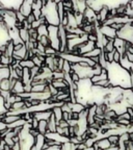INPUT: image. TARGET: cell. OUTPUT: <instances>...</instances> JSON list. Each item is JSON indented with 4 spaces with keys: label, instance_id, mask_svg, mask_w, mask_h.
<instances>
[{
    "label": "cell",
    "instance_id": "e0dca14e",
    "mask_svg": "<svg viewBox=\"0 0 133 150\" xmlns=\"http://www.w3.org/2000/svg\"><path fill=\"white\" fill-rule=\"evenodd\" d=\"M20 66L22 68H27V69H32L33 67H35L33 62L31 59H27V61H22L20 63Z\"/></svg>",
    "mask_w": 133,
    "mask_h": 150
},
{
    "label": "cell",
    "instance_id": "44dd1931",
    "mask_svg": "<svg viewBox=\"0 0 133 150\" xmlns=\"http://www.w3.org/2000/svg\"><path fill=\"white\" fill-rule=\"evenodd\" d=\"M53 80H58V79H65V73L63 71H55L53 72Z\"/></svg>",
    "mask_w": 133,
    "mask_h": 150
},
{
    "label": "cell",
    "instance_id": "5bb4252c",
    "mask_svg": "<svg viewBox=\"0 0 133 150\" xmlns=\"http://www.w3.org/2000/svg\"><path fill=\"white\" fill-rule=\"evenodd\" d=\"M101 53H102V49H100V48H95L94 50H91V52H89V53H87L83 56L89 57V59H94V57H99V56L101 55Z\"/></svg>",
    "mask_w": 133,
    "mask_h": 150
},
{
    "label": "cell",
    "instance_id": "4316f807",
    "mask_svg": "<svg viewBox=\"0 0 133 150\" xmlns=\"http://www.w3.org/2000/svg\"><path fill=\"white\" fill-rule=\"evenodd\" d=\"M57 125H58L59 127H61V128H67V127H70V126H69L68 121H65V120H61V121L57 123Z\"/></svg>",
    "mask_w": 133,
    "mask_h": 150
},
{
    "label": "cell",
    "instance_id": "d4e9b609",
    "mask_svg": "<svg viewBox=\"0 0 133 150\" xmlns=\"http://www.w3.org/2000/svg\"><path fill=\"white\" fill-rule=\"evenodd\" d=\"M35 21H37V19H35V17L33 16V14H30L29 16L26 17V22H27L28 24H30V25H32Z\"/></svg>",
    "mask_w": 133,
    "mask_h": 150
},
{
    "label": "cell",
    "instance_id": "2e32d148",
    "mask_svg": "<svg viewBox=\"0 0 133 150\" xmlns=\"http://www.w3.org/2000/svg\"><path fill=\"white\" fill-rule=\"evenodd\" d=\"M48 26L49 25H41L37 28V33L40 37H48L49 35V31H48Z\"/></svg>",
    "mask_w": 133,
    "mask_h": 150
},
{
    "label": "cell",
    "instance_id": "4dcf8cb0",
    "mask_svg": "<svg viewBox=\"0 0 133 150\" xmlns=\"http://www.w3.org/2000/svg\"><path fill=\"white\" fill-rule=\"evenodd\" d=\"M126 112L129 114V116H130L131 118H133V106H128L126 110Z\"/></svg>",
    "mask_w": 133,
    "mask_h": 150
},
{
    "label": "cell",
    "instance_id": "f1b7e54d",
    "mask_svg": "<svg viewBox=\"0 0 133 150\" xmlns=\"http://www.w3.org/2000/svg\"><path fill=\"white\" fill-rule=\"evenodd\" d=\"M39 120L35 119V118H33L32 119V122H31V126H32L33 129H37V127H39Z\"/></svg>",
    "mask_w": 133,
    "mask_h": 150
},
{
    "label": "cell",
    "instance_id": "83f0119b",
    "mask_svg": "<svg viewBox=\"0 0 133 150\" xmlns=\"http://www.w3.org/2000/svg\"><path fill=\"white\" fill-rule=\"evenodd\" d=\"M118 119H124V120H129L130 121L131 120V117L129 116V114L128 112H124V114H122V115H120V116H118Z\"/></svg>",
    "mask_w": 133,
    "mask_h": 150
},
{
    "label": "cell",
    "instance_id": "277c9868",
    "mask_svg": "<svg viewBox=\"0 0 133 150\" xmlns=\"http://www.w3.org/2000/svg\"><path fill=\"white\" fill-rule=\"evenodd\" d=\"M24 83L22 82V80H18L15 84V87L13 88V90H11V93L13 95H21L22 93H24Z\"/></svg>",
    "mask_w": 133,
    "mask_h": 150
},
{
    "label": "cell",
    "instance_id": "ac0fdd59",
    "mask_svg": "<svg viewBox=\"0 0 133 150\" xmlns=\"http://www.w3.org/2000/svg\"><path fill=\"white\" fill-rule=\"evenodd\" d=\"M108 141L111 146H119L120 143V136H109L108 137Z\"/></svg>",
    "mask_w": 133,
    "mask_h": 150
},
{
    "label": "cell",
    "instance_id": "4fadbf2b",
    "mask_svg": "<svg viewBox=\"0 0 133 150\" xmlns=\"http://www.w3.org/2000/svg\"><path fill=\"white\" fill-rule=\"evenodd\" d=\"M97 144L99 145V147H100L101 150H105V149H108V148L110 147V143L109 141H108L107 138H104V139H101V140L97 141Z\"/></svg>",
    "mask_w": 133,
    "mask_h": 150
},
{
    "label": "cell",
    "instance_id": "52a82bcc",
    "mask_svg": "<svg viewBox=\"0 0 133 150\" xmlns=\"http://www.w3.org/2000/svg\"><path fill=\"white\" fill-rule=\"evenodd\" d=\"M9 77H11V68L9 67L0 68V80L9 79Z\"/></svg>",
    "mask_w": 133,
    "mask_h": 150
},
{
    "label": "cell",
    "instance_id": "6da1fadb",
    "mask_svg": "<svg viewBox=\"0 0 133 150\" xmlns=\"http://www.w3.org/2000/svg\"><path fill=\"white\" fill-rule=\"evenodd\" d=\"M18 11L25 17L32 14V1H22Z\"/></svg>",
    "mask_w": 133,
    "mask_h": 150
},
{
    "label": "cell",
    "instance_id": "ffe728a7",
    "mask_svg": "<svg viewBox=\"0 0 133 150\" xmlns=\"http://www.w3.org/2000/svg\"><path fill=\"white\" fill-rule=\"evenodd\" d=\"M28 33H29V37H30L31 40H34V41H37V40H39V38H40V35H39V33H37V29H33V28H30V29L28 30Z\"/></svg>",
    "mask_w": 133,
    "mask_h": 150
},
{
    "label": "cell",
    "instance_id": "30bf717a",
    "mask_svg": "<svg viewBox=\"0 0 133 150\" xmlns=\"http://www.w3.org/2000/svg\"><path fill=\"white\" fill-rule=\"evenodd\" d=\"M19 35H20V39L23 43H27L28 41L30 40V37H29V33H28L27 29L25 28H21L19 30Z\"/></svg>",
    "mask_w": 133,
    "mask_h": 150
},
{
    "label": "cell",
    "instance_id": "5b68a950",
    "mask_svg": "<svg viewBox=\"0 0 133 150\" xmlns=\"http://www.w3.org/2000/svg\"><path fill=\"white\" fill-rule=\"evenodd\" d=\"M46 143V137L44 134H39L34 139V147L37 150H42L44 144Z\"/></svg>",
    "mask_w": 133,
    "mask_h": 150
},
{
    "label": "cell",
    "instance_id": "cb8c5ba5",
    "mask_svg": "<svg viewBox=\"0 0 133 150\" xmlns=\"http://www.w3.org/2000/svg\"><path fill=\"white\" fill-rule=\"evenodd\" d=\"M15 71H16V74H17V76L19 77V79L21 80L22 77H23V68L19 65L17 68H15Z\"/></svg>",
    "mask_w": 133,
    "mask_h": 150
},
{
    "label": "cell",
    "instance_id": "ba28073f",
    "mask_svg": "<svg viewBox=\"0 0 133 150\" xmlns=\"http://www.w3.org/2000/svg\"><path fill=\"white\" fill-rule=\"evenodd\" d=\"M51 110H52V115L55 117L57 123H58L61 120H63V110H61V108L55 106V108H53Z\"/></svg>",
    "mask_w": 133,
    "mask_h": 150
},
{
    "label": "cell",
    "instance_id": "3957f363",
    "mask_svg": "<svg viewBox=\"0 0 133 150\" xmlns=\"http://www.w3.org/2000/svg\"><path fill=\"white\" fill-rule=\"evenodd\" d=\"M33 116L39 121H49L52 116V110H44V112H33Z\"/></svg>",
    "mask_w": 133,
    "mask_h": 150
},
{
    "label": "cell",
    "instance_id": "603a6c76",
    "mask_svg": "<svg viewBox=\"0 0 133 150\" xmlns=\"http://www.w3.org/2000/svg\"><path fill=\"white\" fill-rule=\"evenodd\" d=\"M93 72H94V75H100L101 74V72H102V67H101L99 64H96V65L94 66L93 68Z\"/></svg>",
    "mask_w": 133,
    "mask_h": 150
},
{
    "label": "cell",
    "instance_id": "7a4b0ae2",
    "mask_svg": "<svg viewBox=\"0 0 133 150\" xmlns=\"http://www.w3.org/2000/svg\"><path fill=\"white\" fill-rule=\"evenodd\" d=\"M100 31L103 35H105V37L108 38V39H115V38L118 37V33L115 30V29H112L110 26L102 25L100 27Z\"/></svg>",
    "mask_w": 133,
    "mask_h": 150
},
{
    "label": "cell",
    "instance_id": "7402d4cb",
    "mask_svg": "<svg viewBox=\"0 0 133 150\" xmlns=\"http://www.w3.org/2000/svg\"><path fill=\"white\" fill-rule=\"evenodd\" d=\"M121 59H122V54L120 53L117 49H115V52H113V63L119 64V65H120V63H121Z\"/></svg>",
    "mask_w": 133,
    "mask_h": 150
},
{
    "label": "cell",
    "instance_id": "9c48e42d",
    "mask_svg": "<svg viewBox=\"0 0 133 150\" xmlns=\"http://www.w3.org/2000/svg\"><path fill=\"white\" fill-rule=\"evenodd\" d=\"M37 131L40 132V134H46L48 132V121H40L39 122V127H37Z\"/></svg>",
    "mask_w": 133,
    "mask_h": 150
},
{
    "label": "cell",
    "instance_id": "d6a6232c",
    "mask_svg": "<svg viewBox=\"0 0 133 150\" xmlns=\"http://www.w3.org/2000/svg\"><path fill=\"white\" fill-rule=\"evenodd\" d=\"M129 73L133 75V64H131V67H130V70H129Z\"/></svg>",
    "mask_w": 133,
    "mask_h": 150
},
{
    "label": "cell",
    "instance_id": "8fae6325",
    "mask_svg": "<svg viewBox=\"0 0 133 150\" xmlns=\"http://www.w3.org/2000/svg\"><path fill=\"white\" fill-rule=\"evenodd\" d=\"M21 116H16V115H6L5 116V118L3 119V122H4L6 125H9L12 124V123H14V122L18 121V120L21 119Z\"/></svg>",
    "mask_w": 133,
    "mask_h": 150
},
{
    "label": "cell",
    "instance_id": "8992f818",
    "mask_svg": "<svg viewBox=\"0 0 133 150\" xmlns=\"http://www.w3.org/2000/svg\"><path fill=\"white\" fill-rule=\"evenodd\" d=\"M56 127H57V121H56L55 117L52 115L50 120L48 121V132H56Z\"/></svg>",
    "mask_w": 133,
    "mask_h": 150
},
{
    "label": "cell",
    "instance_id": "7c38bea8",
    "mask_svg": "<svg viewBox=\"0 0 133 150\" xmlns=\"http://www.w3.org/2000/svg\"><path fill=\"white\" fill-rule=\"evenodd\" d=\"M71 105V108H72V112H77V114H80V112H82L84 110H85V106L82 105L81 103H70Z\"/></svg>",
    "mask_w": 133,
    "mask_h": 150
},
{
    "label": "cell",
    "instance_id": "f546056e",
    "mask_svg": "<svg viewBox=\"0 0 133 150\" xmlns=\"http://www.w3.org/2000/svg\"><path fill=\"white\" fill-rule=\"evenodd\" d=\"M75 147H76V150H84L87 148V146H85L84 143H80V144H78L77 146H75Z\"/></svg>",
    "mask_w": 133,
    "mask_h": 150
},
{
    "label": "cell",
    "instance_id": "1f68e13d",
    "mask_svg": "<svg viewBox=\"0 0 133 150\" xmlns=\"http://www.w3.org/2000/svg\"><path fill=\"white\" fill-rule=\"evenodd\" d=\"M71 119L79 120V114H77V112H72V118H71Z\"/></svg>",
    "mask_w": 133,
    "mask_h": 150
},
{
    "label": "cell",
    "instance_id": "e575fe53",
    "mask_svg": "<svg viewBox=\"0 0 133 150\" xmlns=\"http://www.w3.org/2000/svg\"><path fill=\"white\" fill-rule=\"evenodd\" d=\"M2 67H3V66H2V65H1V64H0V68H2Z\"/></svg>",
    "mask_w": 133,
    "mask_h": 150
},
{
    "label": "cell",
    "instance_id": "836d02e7",
    "mask_svg": "<svg viewBox=\"0 0 133 150\" xmlns=\"http://www.w3.org/2000/svg\"><path fill=\"white\" fill-rule=\"evenodd\" d=\"M2 54H3V53H2V52H1V51H0V56H1V55H2Z\"/></svg>",
    "mask_w": 133,
    "mask_h": 150
},
{
    "label": "cell",
    "instance_id": "d6986e66",
    "mask_svg": "<svg viewBox=\"0 0 133 150\" xmlns=\"http://www.w3.org/2000/svg\"><path fill=\"white\" fill-rule=\"evenodd\" d=\"M37 42L40 43V44H42L44 47H46V48L50 46L49 37H40V38H39V40H37Z\"/></svg>",
    "mask_w": 133,
    "mask_h": 150
},
{
    "label": "cell",
    "instance_id": "d590c367",
    "mask_svg": "<svg viewBox=\"0 0 133 150\" xmlns=\"http://www.w3.org/2000/svg\"><path fill=\"white\" fill-rule=\"evenodd\" d=\"M126 150H129V149H128V148H126Z\"/></svg>",
    "mask_w": 133,
    "mask_h": 150
},
{
    "label": "cell",
    "instance_id": "484cf974",
    "mask_svg": "<svg viewBox=\"0 0 133 150\" xmlns=\"http://www.w3.org/2000/svg\"><path fill=\"white\" fill-rule=\"evenodd\" d=\"M71 78H72V81L74 82V83H78V82L80 81V77H79V75L77 74V73H73V74H71Z\"/></svg>",
    "mask_w": 133,
    "mask_h": 150
},
{
    "label": "cell",
    "instance_id": "9a60e30c",
    "mask_svg": "<svg viewBox=\"0 0 133 150\" xmlns=\"http://www.w3.org/2000/svg\"><path fill=\"white\" fill-rule=\"evenodd\" d=\"M0 91H11V79L0 80Z\"/></svg>",
    "mask_w": 133,
    "mask_h": 150
}]
</instances>
